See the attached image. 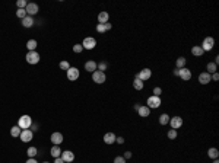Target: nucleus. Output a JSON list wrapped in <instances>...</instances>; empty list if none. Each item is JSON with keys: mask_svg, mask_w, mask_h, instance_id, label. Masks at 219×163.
I'll return each instance as SVG.
<instances>
[{"mask_svg": "<svg viewBox=\"0 0 219 163\" xmlns=\"http://www.w3.org/2000/svg\"><path fill=\"white\" fill-rule=\"evenodd\" d=\"M61 159H63V162L64 163H70L75 160V153L70 150H66V151H61Z\"/></svg>", "mask_w": 219, "mask_h": 163, "instance_id": "9", "label": "nucleus"}, {"mask_svg": "<svg viewBox=\"0 0 219 163\" xmlns=\"http://www.w3.org/2000/svg\"><path fill=\"white\" fill-rule=\"evenodd\" d=\"M32 124V119L29 115H22V117L18 119V127H19L20 130H28L29 127Z\"/></svg>", "mask_w": 219, "mask_h": 163, "instance_id": "1", "label": "nucleus"}, {"mask_svg": "<svg viewBox=\"0 0 219 163\" xmlns=\"http://www.w3.org/2000/svg\"><path fill=\"white\" fill-rule=\"evenodd\" d=\"M50 140H51V143H53L54 146H60V144L63 143V134H61V133H53Z\"/></svg>", "mask_w": 219, "mask_h": 163, "instance_id": "13", "label": "nucleus"}, {"mask_svg": "<svg viewBox=\"0 0 219 163\" xmlns=\"http://www.w3.org/2000/svg\"><path fill=\"white\" fill-rule=\"evenodd\" d=\"M115 138H117V136H115L114 133H105V134H104V143L114 144L115 143Z\"/></svg>", "mask_w": 219, "mask_h": 163, "instance_id": "16", "label": "nucleus"}, {"mask_svg": "<svg viewBox=\"0 0 219 163\" xmlns=\"http://www.w3.org/2000/svg\"><path fill=\"white\" fill-rule=\"evenodd\" d=\"M27 163H38V162L35 160V157H29V159L27 160Z\"/></svg>", "mask_w": 219, "mask_h": 163, "instance_id": "44", "label": "nucleus"}, {"mask_svg": "<svg viewBox=\"0 0 219 163\" xmlns=\"http://www.w3.org/2000/svg\"><path fill=\"white\" fill-rule=\"evenodd\" d=\"M170 122V115L168 114H162V115H159V124L161 125H166Z\"/></svg>", "mask_w": 219, "mask_h": 163, "instance_id": "26", "label": "nucleus"}, {"mask_svg": "<svg viewBox=\"0 0 219 163\" xmlns=\"http://www.w3.org/2000/svg\"><path fill=\"white\" fill-rule=\"evenodd\" d=\"M192 54L194 55V57H200V55L205 54V51H203V48H202L200 45H194L192 48Z\"/></svg>", "mask_w": 219, "mask_h": 163, "instance_id": "19", "label": "nucleus"}, {"mask_svg": "<svg viewBox=\"0 0 219 163\" xmlns=\"http://www.w3.org/2000/svg\"><path fill=\"white\" fill-rule=\"evenodd\" d=\"M161 93H162V89H161V87H155V89H153V95H155V96H161Z\"/></svg>", "mask_w": 219, "mask_h": 163, "instance_id": "39", "label": "nucleus"}, {"mask_svg": "<svg viewBox=\"0 0 219 163\" xmlns=\"http://www.w3.org/2000/svg\"><path fill=\"white\" fill-rule=\"evenodd\" d=\"M105 69H107V63H105V61H102V63H100V64H98V69H97V70H100V72H104Z\"/></svg>", "mask_w": 219, "mask_h": 163, "instance_id": "36", "label": "nucleus"}, {"mask_svg": "<svg viewBox=\"0 0 219 163\" xmlns=\"http://www.w3.org/2000/svg\"><path fill=\"white\" fill-rule=\"evenodd\" d=\"M175 66H177V69H183V67L186 66V58H184V57H180V58L175 61Z\"/></svg>", "mask_w": 219, "mask_h": 163, "instance_id": "30", "label": "nucleus"}, {"mask_svg": "<svg viewBox=\"0 0 219 163\" xmlns=\"http://www.w3.org/2000/svg\"><path fill=\"white\" fill-rule=\"evenodd\" d=\"M95 45H97V39L93 38V37H86V38L83 39V42H82V47L85 50H93Z\"/></svg>", "mask_w": 219, "mask_h": 163, "instance_id": "4", "label": "nucleus"}, {"mask_svg": "<svg viewBox=\"0 0 219 163\" xmlns=\"http://www.w3.org/2000/svg\"><path fill=\"white\" fill-rule=\"evenodd\" d=\"M180 77L183 79L184 82H188L190 79H192V72L187 69V67H183V69H180Z\"/></svg>", "mask_w": 219, "mask_h": 163, "instance_id": "14", "label": "nucleus"}, {"mask_svg": "<svg viewBox=\"0 0 219 163\" xmlns=\"http://www.w3.org/2000/svg\"><path fill=\"white\" fill-rule=\"evenodd\" d=\"M151 76H152V70H151V69H143V70H140V73L136 74V79L145 82V80H149Z\"/></svg>", "mask_w": 219, "mask_h": 163, "instance_id": "7", "label": "nucleus"}, {"mask_svg": "<svg viewBox=\"0 0 219 163\" xmlns=\"http://www.w3.org/2000/svg\"><path fill=\"white\" fill-rule=\"evenodd\" d=\"M16 16L18 18H20V19H24V18H27V10L25 9H18V12H16Z\"/></svg>", "mask_w": 219, "mask_h": 163, "instance_id": "32", "label": "nucleus"}, {"mask_svg": "<svg viewBox=\"0 0 219 163\" xmlns=\"http://www.w3.org/2000/svg\"><path fill=\"white\" fill-rule=\"evenodd\" d=\"M114 163H126V159L121 156H117L115 159H114Z\"/></svg>", "mask_w": 219, "mask_h": 163, "instance_id": "38", "label": "nucleus"}, {"mask_svg": "<svg viewBox=\"0 0 219 163\" xmlns=\"http://www.w3.org/2000/svg\"><path fill=\"white\" fill-rule=\"evenodd\" d=\"M206 69H207V73H209V74H213V73L218 70V66L215 64V63H207Z\"/></svg>", "mask_w": 219, "mask_h": 163, "instance_id": "25", "label": "nucleus"}, {"mask_svg": "<svg viewBox=\"0 0 219 163\" xmlns=\"http://www.w3.org/2000/svg\"><path fill=\"white\" fill-rule=\"evenodd\" d=\"M199 82L202 85H207V83H210L212 82V77H210V74L207 72H203L199 74Z\"/></svg>", "mask_w": 219, "mask_h": 163, "instance_id": "15", "label": "nucleus"}, {"mask_svg": "<svg viewBox=\"0 0 219 163\" xmlns=\"http://www.w3.org/2000/svg\"><path fill=\"white\" fill-rule=\"evenodd\" d=\"M146 106H148V108H152V109L159 108V106H161V98H159V96H155V95L149 96V98H148V101H146Z\"/></svg>", "mask_w": 219, "mask_h": 163, "instance_id": "2", "label": "nucleus"}, {"mask_svg": "<svg viewBox=\"0 0 219 163\" xmlns=\"http://www.w3.org/2000/svg\"><path fill=\"white\" fill-rule=\"evenodd\" d=\"M92 80L95 83H98V85H102L104 82L107 80V76L104 72H100V70H95L92 73Z\"/></svg>", "mask_w": 219, "mask_h": 163, "instance_id": "3", "label": "nucleus"}, {"mask_svg": "<svg viewBox=\"0 0 219 163\" xmlns=\"http://www.w3.org/2000/svg\"><path fill=\"white\" fill-rule=\"evenodd\" d=\"M82 50H83V47H82V44H76V45H73V51L76 52V54H79V52H82Z\"/></svg>", "mask_w": 219, "mask_h": 163, "instance_id": "35", "label": "nucleus"}, {"mask_svg": "<svg viewBox=\"0 0 219 163\" xmlns=\"http://www.w3.org/2000/svg\"><path fill=\"white\" fill-rule=\"evenodd\" d=\"M111 28H113V25H111V23H108V22H107V23H105V31H110V29H111Z\"/></svg>", "mask_w": 219, "mask_h": 163, "instance_id": "46", "label": "nucleus"}, {"mask_svg": "<svg viewBox=\"0 0 219 163\" xmlns=\"http://www.w3.org/2000/svg\"><path fill=\"white\" fill-rule=\"evenodd\" d=\"M27 61L29 64H37L40 63V54L37 51H28L27 52Z\"/></svg>", "mask_w": 219, "mask_h": 163, "instance_id": "5", "label": "nucleus"}, {"mask_svg": "<svg viewBox=\"0 0 219 163\" xmlns=\"http://www.w3.org/2000/svg\"><path fill=\"white\" fill-rule=\"evenodd\" d=\"M25 10H27L28 16H34V15L38 13V5H35V3H28L27 7H25Z\"/></svg>", "mask_w": 219, "mask_h": 163, "instance_id": "11", "label": "nucleus"}, {"mask_svg": "<svg viewBox=\"0 0 219 163\" xmlns=\"http://www.w3.org/2000/svg\"><path fill=\"white\" fill-rule=\"evenodd\" d=\"M67 79L69 80H78L79 79V70L76 67H70L67 70Z\"/></svg>", "mask_w": 219, "mask_h": 163, "instance_id": "12", "label": "nucleus"}, {"mask_svg": "<svg viewBox=\"0 0 219 163\" xmlns=\"http://www.w3.org/2000/svg\"><path fill=\"white\" fill-rule=\"evenodd\" d=\"M174 74H175V76H178V74H180V69H175V70H174Z\"/></svg>", "mask_w": 219, "mask_h": 163, "instance_id": "47", "label": "nucleus"}, {"mask_svg": "<svg viewBox=\"0 0 219 163\" xmlns=\"http://www.w3.org/2000/svg\"><path fill=\"white\" fill-rule=\"evenodd\" d=\"M42 163H50V162H42Z\"/></svg>", "mask_w": 219, "mask_h": 163, "instance_id": "49", "label": "nucleus"}, {"mask_svg": "<svg viewBox=\"0 0 219 163\" xmlns=\"http://www.w3.org/2000/svg\"><path fill=\"white\" fill-rule=\"evenodd\" d=\"M16 5H18V7H19V9H25V7H27V5H28V2H27V0H18V2H16Z\"/></svg>", "mask_w": 219, "mask_h": 163, "instance_id": "33", "label": "nucleus"}, {"mask_svg": "<svg viewBox=\"0 0 219 163\" xmlns=\"http://www.w3.org/2000/svg\"><path fill=\"white\" fill-rule=\"evenodd\" d=\"M137 112H139V115L142 118H146V117H149V114H151V108H148L146 105H143V106H140L139 109H137Z\"/></svg>", "mask_w": 219, "mask_h": 163, "instance_id": "18", "label": "nucleus"}, {"mask_svg": "<svg viewBox=\"0 0 219 163\" xmlns=\"http://www.w3.org/2000/svg\"><path fill=\"white\" fill-rule=\"evenodd\" d=\"M37 45H38V44H37V41H35V39H29V41L27 42V47H28V50H29V51H35Z\"/></svg>", "mask_w": 219, "mask_h": 163, "instance_id": "27", "label": "nucleus"}, {"mask_svg": "<svg viewBox=\"0 0 219 163\" xmlns=\"http://www.w3.org/2000/svg\"><path fill=\"white\" fill-rule=\"evenodd\" d=\"M54 163H64V162H63L61 157H56V159H54Z\"/></svg>", "mask_w": 219, "mask_h": 163, "instance_id": "45", "label": "nucleus"}, {"mask_svg": "<svg viewBox=\"0 0 219 163\" xmlns=\"http://www.w3.org/2000/svg\"><path fill=\"white\" fill-rule=\"evenodd\" d=\"M207 156L210 157V159H218V156H219L218 149H216V147H210V149L207 150Z\"/></svg>", "mask_w": 219, "mask_h": 163, "instance_id": "23", "label": "nucleus"}, {"mask_svg": "<svg viewBox=\"0 0 219 163\" xmlns=\"http://www.w3.org/2000/svg\"><path fill=\"white\" fill-rule=\"evenodd\" d=\"M115 141H117L119 144H123V143H124V138H123V137H117V138H115Z\"/></svg>", "mask_w": 219, "mask_h": 163, "instance_id": "43", "label": "nucleus"}, {"mask_svg": "<svg viewBox=\"0 0 219 163\" xmlns=\"http://www.w3.org/2000/svg\"><path fill=\"white\" fill-rule=\"evenodd\" d=\"M108 19H110V15H108V12H101L100 15H98V22L100 23H107L108 22Z\"/></svg>", "mask_w": 219, "mask_h": 163, "instance_id": "20", "label": "nucleus"}, {"mask_svg": "<svg viewBox=\"0 0 219 163\" xmlns=\"http://www.w3.org/2000/svg\"><path fill=\"white\" fill-rule=\"evenodd\" d=\"M210 77H212V82H216V80H219V74H218V72H215L213 74H210Z\"/></svg>", "mask_w": 219, "mask_h": 163, "instance_id": "40", "label": "nucleus"}, {"mask_svg": "<svg viewBox=\"0 0 219 163\" xmlns=\"http://www.w3.org/2000/svg\"><path fill=\"white\" fill-rule=\"evenodd\" d=\"M32 136H34V133L28 128V130H22V131H20L19 138L24 141V143H29V141L32 140Z\"/></svg>", "mask_w": 219, "mask_h": 163, "instance_id": "8", "label": "nucleus"}, {"mask_svg": "<svg viewBox=\"0 0 219 163\" xmlns=\"http://www.w3.org/2000/svg\"><path fill=\"white\" fill-rule=\"evenodd\" d=\"M143 86H145V83H143L142 80L134 79V82H133V87H134L136 90H142V89H143Z\"/></svg>", "mask_w": 219, "mask_h": 163, "instance_id": "24", "label": "nucleus"}, {"mask_svg": "<svg viewBox=\"0 0 219 163\" xmlns=\"http://www.w3.org/2000/svg\"><path fill=\"white\" fill-rule=\"evenodd\" d=\"M34 23H35V22H34L32 16H27V18L22 19V25H24V28H31Z\"/></svg>", "mask_w": 219, "mask_h": 163, "instance_id": "21", "label": "nucleus"}, {"mask_svg": "<svg viewBox=\"0 0 219 163\" xmlns=\"http://www.w3.org/2000/svg\"><path fill=\"white\" fill-rule=\"evenodd\" d=\"M213 45H215V39L212 38V37H206L205 39H203V44H202V48H203V51H210L213 48Z\"/></svg>", "mask_w": 219, "mask_h": 163, "instance_id": "6", "label": "nucleus"}, {"mask_svg": "<svg viewBox=\"0 0 219 163\" xmlns=\"http://www.w3.org/2000/svg\"><path fill=\"white\" fill-rule=\"evenodd\" d=\"M123 157H124V159H130V157H132V151H126Z\"/></svg>", "mask_w": 219, "mask_h": 163, "instance_id": "42", "label": "nucleus"}, {"mask_svg": "<svg viewBox=\"0 0 219 163\" xmlns=\"http://www.w3.org/2000/svg\"><path fill=\"white\" fill-rule=\"evenodd\" d=\"M29 128H31V131H37V130H38V124H31V127H29Z\"/></svg>", "mask_w": 219, "mask_h": 163, "instance_id": "41", "label": "nucleus"}, {"mask_svg": "<svg viewBox=\"0 0 219 163\" xmlns=\"http://www.w3.org/2000/svg\"><path fill=\"white\" fill-rule=\"evenodd\" d=\"M166 136H168V138H170V140H175V138H177V136H178V133H177V130H173V128H171V130L166 133Z\"/></svg>", "mask_w": 219, "mask_h": 163, "instance_id": "29", "label": "nucleus"}, {"mask_svg": "<svg viewBox=\"0 0 219 163\" xmlns=\"http://www.w3.org/2000/svg\"><path fill=\"white\" fill-rule=\"evenodd\" d=\"M27 153H28V156L29 157H35L37 156V153H38V150H37V147H29L27 150Z\"/></svg>", "mask_w": 219, "mask_h": 163, "instance_id": "31", "label": "nucleus"}, {"mask_svg": "<svg viewBox=\"0 0 219 163\" xmlns=\"http://www.w3.org/2000/svg\"><path fill=\"white\" fill-rule=\"evenodd\" d=\"M50 153H51V156L56 159V157H60L61 156V149H60V146H53L51 147V150H50Z\"/></svg>", "mask_w": 219, "mask_h": 163, "instance_id": "22", "label": "nucleus"}, {"mask_svg": "<svg viewBox=\"0 0 219 163\" xmlns=\"http://www.w3.org/2000/svg\"><path fill=\"white\" fill-rule=\"evenodd\" d=\"M97 69H98V64H97L93 60H89V61H86V63H85V70H86V72L93 73Z\"/></svg>", "mask_w": 219, "mask_h": 163, "instance_id": "17", "label": "nucleus"}, {"mask_svg": "<svg viewBox=\"0 0 219 163\" xmlns=\"http://www.w3.org/2000/svg\"><path fill=\"white\" fill-rule=\"evenodd\" d=\"M60 69H61V70H69V69H70V64H69V63H67V61H61V63H60Z\"/></svg>", "mask_w": 219, "mask_h": 163, "instance_id": "34", "label": "nucleus"}, {"mask_svg": "<svg viewBox=\"0 0 219 163\" xmlns=\"http://www.w3.org/2000/svg\"><path fill=\"white\" fill-rule=\"evenodd\" d=\"M213 163H219V160H218V159H215V160H213Z\"/></svg>", "mask_w": 219, "mask_h": 163, "instance_id": "48", "label": "nucleus"}, {"mask_svg": "<svg viewBox=\"0 0 219 163\" xmlns=\"http://www.w3.org/2000/svg\"><path fill=\"white\" fill-rule=\"evenodd\" d=\"M20 128L16 125V127H12V130H10V134H12V137H19L20 136Z\"/></svg>", "mask_w": 219, "mask_h": 163, "instance_id": "28", "label": "nucleus"}, {"mask_svg": "<svg viewBox=\"0 0 219 163\" xmlns=\"http://www.w3.org/2000/svg\"><path fill=\"white\" fill-rule=\"evenodd\" d=\"M170 124H171V128H173V130H177V128H180V127L183 125V118L181 117L170 118Z\"/></svg>", "mask_w": 219, "mask_h": 163, "instance_id": "10", "label": "nucleus"}, {"mask_svg": "<svg viewBox=\"0 0 219 163\" xmlns=\"http://www.w3.org/2000/svg\"><path fill=\"white\" fill-rule=\"evenodd\" d=\"M97 31H98V32H105V23H104V25H102V23H98V25H97Z\"/></svg>", "mask_w": 219, "mask_h": 163, "instance_id": "37", "label": "nucleus"}]
</instances>
